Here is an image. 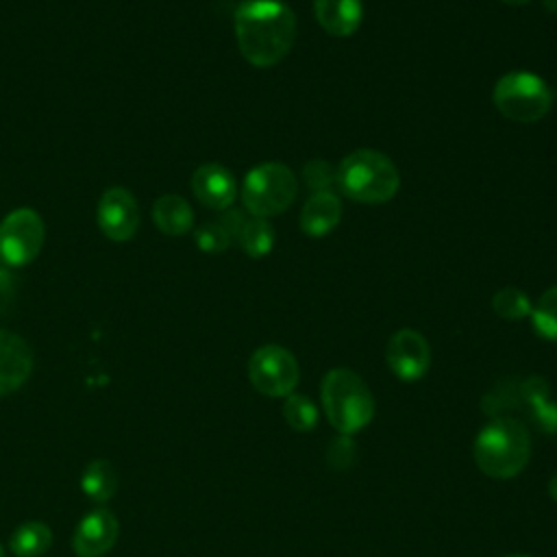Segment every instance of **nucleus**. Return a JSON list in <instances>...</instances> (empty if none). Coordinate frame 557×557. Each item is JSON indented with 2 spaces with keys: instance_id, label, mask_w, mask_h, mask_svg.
I'll return each mask as SVG.
<instances>
[{
  "instance_id": "30",
  "label": "nucleus",
  "mask_w": 557,
  "mask_h": 557,
  "mask_svg": "<svg viewBox=\"0 0 557 557\" xmlns=\"http://www.w3.org/2000/svg\"><path fill=\"white\" fill-rule=\"evenodd\" d=\"M505 4H511V7H520V4H527L529 0H503Z\"/></svg>"
},
{
  "instance_id": "19",
  "label": "nucleus",
  "mask_w": 557,
  "mask_h": 557,
  "mask_svg": "<svg viewBox=\"0 0 557 557\" xmlns=\"http://www.w3.org/2000/svg\"><path fill=\"white\" fill-rule=\"evenodd\" d=\"M237 244L248 257H265L274 246V228L265 218H246L237 233Z\"/></svg>"
},
{
  "instance_id": "27",
  "label": "nucleus",
  "mask_w": 557,
  "mask_h": 557,
  "mask_svg": "<svg viewBox=\"0 0 557 557\" xmlns=\"http://www.w3.org/2000/svg\"><path fill=\"white\" fill-rule=\"evenodd\" d=\"M531 413H533L535 424H537L544 433L557 435V403L548 400V403H544V405L531 409Z\"/></svg>"
},
{
  "instance_id": "15",
  "label": "nucleus",
  "mask_w": 557,
  "mask_h": 557,
  "mask_svg": "<svg viewBox=\"0 0 557 557\" xmlns=\"http://www.w3.org/2000/svg\"><path fill=\"white\" fill-rule=\"evenodd\" d=\"M342 218V200L333 191H315L302 205L300 228L309 237H324Z\"/></svg>"
},
{
  "instance_id": "25",
  "label": "nucleus",
  "mask_w": 557,
  "mask_h": 557,
  "mask_svg": "<svg viewBox=\"0 0 557 557\" xmlns=\"http://www.w3.org/2000/svg\"><path fill=\"white\" fill-rule=\"evenodd\" d=\"M518 396L520 400L529 407V409H535L544 403L550 400V387H548V381L544 376H529L524 379L520 385H518Z\"/></svg>"
},
{
  "instance_id": "7",
  "label": "nucleus",
  "mask_w": 557,
  "mask_h": 557,
  "mask_svg": "<svg viewBox=\"0 0 557 557\" xmlns=\"http://www.w3.org/2000/svg\"><path fill=\"white\" fill-rule=\"evenodd\" d=\"M248 379L263 396H289L300 379L296 357L276 344L261 346L248 361Z\"/></svg>"
},
{
  "instance_id": "4",
  "label": "nucleus",
  "mask_w": 557,
  "mask_h": 557,
  "mask_svg": "<svg viewBox=\"0 0 557 557\" xmlns=\"http://www.w3.org/2000/svg\"><path fill=\"white\" fill-rule=\"evenodd\" d=\"M322 407L342 435L361 431L374 416V398L363 379L350 368H333L322 379Z\"/></svg>"
},
{
  "instance_id": "3",
  "label": "nucleus",
  "mask_w": 557,
  "mask_h": 557,
  "mask_svg": "<svg viewBox=\"0 0 557 557\" xmlns=\"http://www.w3.org/2000/svg\"><path fill=\"white\" fill-rule=\"evenodd\" d=\"M335 185L350 200L383 205L396 196L400 174L387 154L359 148L348 152L335 168Z\"/></svg>"
},
{
  "instance_id": "22",
  "label": "nucleus",
  "mask_w": 557,
  "mask_h": 557,
  "mask_svg": "<svg viewBox=\"0 0 557 557\" xmlns=\"http://www.w3.org/2000/svg\"><path fill=\"white\" fill-rule=\"evenodd\" d=\"M494 311L505 320H522L531 315V300L518 287H503L492 296Z\"/></svg>"
},
{
  "instance_id": "12",
  "label": "nucleus",
  "mask_w": 557,
  "mask_h": 557,
  "mask_svg": "<svg viewBox=\"0 0 557 557\" xmlns=\"http://www.w3.org/2000/svg\"><path fill=\"white\" fill-rule=\"evenodd\" d=\"M191 191L205 207L226 211L235 202L237 183L222 163H202L191 174Z\"/></svg>"
},
{
  "instance_id": "2",
  "label": "nucleus",
  "mask_w": 557,
  "mask_h": 557,
  "mask_svg": "<svg viewBox=\"0 0 557 557\" xmlns=\"http://www.w3.org/2000/svg\"><path fill=\"white\" fill-rule=\"evenodd\" d=\"M474 463L492 479L520 474L531 457V437L520 420L496 416L474 437Z\"/></svg>"
},
{
  "instance_id": "14",
  "label": "nucleus",
  "mask_w": 557,
  "mask_h": 557,
  "mask_svg": "<svg viewBox=\"0 0 557 557\" xmlns=\"http://www.w3.org/2000/svg\"><path fill=\"white\" fill-rule=\"evenodd\" d=\"M318 24L333 37L352 35L363 17L361 0H313Z\"/></svg>"
},
{
  "instance_id": "9",
  "label": "nucleus",
  "mask_w": 557,
  "mask_h": 557,
  "mask_svg": "<svg viewBox=\"0 0 557 557\" xmlns=\"http://www.w3.org/2000/svg\"><path fill=\"white\" fill-rule=\"evenodd\" d=\"M385 359L389 370L400 381L411 383L426 374L431 363V348L422 333L413 329H400L389 337Z\"/></svg>"
},
{
  "instance_id": "13",
  "label": "nucleus",
  "mask_w": 557,
  "mask_h": 557,
  "mask_svg": "<svg viewBox=\"0 0 557 557\" xmlns=\"http://www.w3.org/2000/svg\"><path fill=\"white\" fill-rule=\"evenodd\" d=\"M33 370V350L15 333L0 329V396L22 387Z\"/></svg>"
},
{
  "instance_id": "17",
  "label": "nucleus",
  "mask_w": 557,
  "mask_h": 557,
  "mask_svg": "<svg viewBox=\"0 0 557 557\" xmlns=\"http://www.w3.org/2000/svg\"><path fill=\"white\" fill-rule=\"evenodd\" d=\"M81 490L98 505L111 500L117 492V472L113 463L107 459H94L91 463H87L81 476Z\"/></svg>"
},
{
  "instance_id": "20",
  "label": "nucleus",
  "mask_w": 557,
  "mask_h": 557,
  "mask_svg": "<svg viewBox=\"0 0 557 557\" xmlns=\"http://www.w3.org/2000/svg\"><path fill=\"white\" fill-rule=\"evenodd\" d=\"M531 322L537 335L557 342V285L548 287L531 307Z\"/></svg>"
},
{
  "instance_id": "10",
  "label": "nucleus",
  "mask_w": 557,
  "mask_h": 557,
  "mask_svg": "<svg viewBox=\"0 0 557 557\" xmlns=\"http://www.w3.org/2000/svg\"><path fill=\"white\" fill-rule=\"evenodd\" d=\"M98 226L113 242L131 239L139 228V207L124 187H111L98 202Z\"/></svg>"
},
{
  "instance_id": "26",
  "label": "nucleus",
  "mask_w": 557,
  "mask_h": 557,
  "mask_svg": "<svg viewBox=\"0 0 557 557\" xmlns=\"http://www.w3.org/2000/svg\"><path fill=\"white\" fill-rule=\"evenodd\" d=\"M355 442L350 440V435H337L326 450V461L333 470H348L355 461Z\"/></svg>"
},
{
  "instance_id": "11",
  "label": "nucleus",
  "mask_w": 557,
  "mask_h": 557,
  "mask_svg": "<svg viewBox=\"0 0 557 557\" xmlns=\"http://www.w3.org/2000/svg\"><path fill=\"white\" fill-rule=\"evenodd\" d=\"M120 524L117 518L107 509L98 507L83 516L74 531L72 548L78 557H102L109 553L117 540Z\"/></svg>"
},
{
  "instance_id": "33",
  "label": "nucleus",
  "mask_w": 557,
  "mask_h": 557,
  "mask_svg": "<svg viewBox=\"0 0 557 557\" xmlns=\"http://www.w3.org/2000/svg\"><path fill=\"white\" fill-rule=\"evenodd\" d=\"M0 557H4V553H2V546H0Z\"/></svg>"
},
{
  "instance_id": "6",
  "label": "nucleus",
  "mask_w": 557,
  "mask_h": 557,
  "mask_svg": "<svg viewBox=\"0 0 557 557\" xmlns=\"http://www.w3.org/2000/svg\"><path fill=\"white\" fill-rule=\"evenodd\" d=\"M492 100L507 120L529 124L542 120L550 111L553 91L537 74L516 70L496 81Z\"/></svg>"
},
{
  "instance_id": "32",
  "label": "nucleus",
  "mask_w": 557,
  "mask_h": 557,
  "mask_svg": "<svg viewBox=\"0 0 557 557\" xmlns=\"http://www.w3.org/2000/svg\"><path fill=\"white\" fill-rule=\"evenodd\" d=\"M507 557H527V555H507Z\"/></svg>"
},
{
  "instance_id": "18",
  "label": "nucleus",
  "mask_w": 557,
  "mask_h": 557,
  "mask_svg": "<svg viewBox=\"0 0 557 557\" xmlns=\"http://www.w3.org/2000/svg\"><path fill=\"white\" fill-rule=\"evenodd\" d=\"M52 544V531L39 520H28L20 524L9 540L11 553L15 557H41Z\"/></svg>"
},
{
  "instance_id": "5",
  "label": "nucleus",
  "mask_w": 557,
  "mask_h": 557,
  "mask_svg": "<svg viewBox=\"0 0 557 557\" xmlns=\"http://www.w3.org/2000/svg\"><path fill=\"white\" fill-rule=\"evenodd\" d=\"M298 194L296 174L278 161H265L255 165L242 187V200L250 215L272 218L283 213Z\"/></svg>"
},
{
  "instance_id": "8",
  "label": "nucleus",
  "mask_w": 557,
  "mask_h": 557,
  "mask_svg": "<svg viewBox=\"0 0 557 557\" xmlns=\"http://www.w3.org/2000/svg\"><path fill=\"white\" fill-rule=\"evenodd\" d=\"M46 228L37 211L15 209L0 224V261L9 268L30 263L44 246Z\"/></svg>"
},
{
  "instance_id": "21",
  "label": "nucleus",
  "mask_w": 557,
  "mask_h": 557,
  "mask_svg": "<svg viewBox=\"0 0 557 557\" xmlns=\"http://www.w3.org/2000/svg\"><path fill=\"white\" fill-rule=\"evenodd\" d=\"M283 418L294 431L307 433L318 424V407L309 396L289 394L283 403Z\"/></svg>"
},
{
  "instance_id": "29",
  "label": "nucleus",
  "mask_w": 557,
  "mask_h": 557,
  "mask_svg": "<svg viewBox=\"0 0 557 557\" xmlns=\"http://www.w3.org/2000/svg\"><path fill=\"white\" fill-rule=\"evenodd\" d=\"M548 496L557 503V472L548 479Z\"/></svg>"
},
{
  "instance_id": "1",
  "label": "nucleus",
  "mask_w": 557,
  "mask_h": 557,
  "mask_svg": "<svg viewBox=\"0 0 557 557\" xmlns=\"http://www.w3.org/2000/svg\"><path fill=\"white\" fill-rule=\"evenodd\" d=\"M235 39L250 65H276L296 39L294 11L281 0H246L235 11Z\"/></svg>"
},
{
  "instance_id": "24",
  "label": "nucleus",
  "mask_w": 557,
  "mask_h": 557,
  "mask_svg": "<svg viewBox=\"0 0 557 557\" xmlns=\"http://www.w3.org/2000/svg\"><path fill=\"white\" fill-rule=\"evenodd\" d=\"M302 181L313 194L331 191L335 185V168L324 159H311L302 165Z\"/></svg>"
},
{
  "instance_id": "16",
  "label": "nucleus",
  "mask_w": 557,
  "mask_h": 557,
  "mask_svg": "<svg viewBox=\"0 0 557 557\" xmlns=\"http://www.w3.org/2000/svg\"><path fill=\"white\" fill-rule=\"evenodd\" d=\"M152 220L165 235H185L194 224V209L183 196L165 194L152 205Z\"/></svg>"
},
{
  "instance_id": "23",
  "label": "nucleus",
  "mask_w": 557,
  "mask_h": 557,
  "mask_svg": "<svg viewBox=\"0 0 557 557\" xmlns=\"http://www.w3.org/2000/svg\"><path fill=\"white\" fill-rule=\"evenodd\" d=\"M231 242H233V237H231V233L226 231V226H224L220 220L207 222V224H202V226L196 231V244H198V248L205 250V252H211V255L224 252V250L231 246Z\"/></svg>"
},
{
  "instance_id": "28",
  "label": "nucleus",
  "mask_w": 557,
  "mask_h": 557,
  "mask_svg": "<svg viewBox=\"0 0 557 557\" xmlns=\"http://www.w3.org/2000/svg\"><path fill=\"white\" fill-rule=\"evenodd\" d=\"M15 289H13V276L9 272V265L0 261V315H4L13 307Z\"/></svg>"
},
{
  "instance_id": "31",
  "label": "nucleus",
  "mask_w": 557,
  "mask_h": 557,
  "mask_svg": "<svg viewBox=\"0 0 557 557\" xmlns=\"http://www.w3.org/2000/svg\"><path fill=\"white\" fill-rule=\"evenodd\" d=\"M544 7H548L550 11H557V0H544Z\"/></svg>"
}]
</instances>
